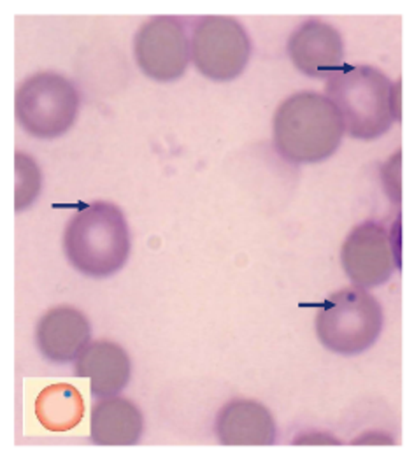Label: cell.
I'll use <instances>...</instances> for the list:
<instances>
[{
	"label": "cell",
	"instance_id": "obj_1",
	"mask_svg": "<svg viewBox=\"0 0 414 456\" xmlns=\"http://www.w3.org/2000/svg\"><path fill=\"white\" fill-rule=\"evenodd\" d=\"M341 114L345 132L360 141L385 135L401 119V83L370 65H346L327 81L325 95Z\"/></svg>",
	"mask_w": 414,
	"mask_h": 456
},
{
	"label": "cell",
	"instance_id": "obj_2",
	"mask_svg": "<svg viewBox=\"0 0 414 456\" xmlns=\"http://www.w3.org/2000/svg\"><path fill=\"white\" fill-rule=\"evenodd\" d=\"M345 123L337 108L316 92H298L274 114L272 142L278 155L296 166L329 160L341 146Z\"/></svg>",
	"mask_w": 414,
	"mask_h": 456
},
{
	"label": "cell",
	"instance_id": "obj_3",
	"mask_svg": "<svg viewBox=\"0 0 414 456\" xmlns=\"http://www.w3.org/2000/svg\"><path fill=\"white\" fill-rule=\"evenodd\" d=\"M130 230L118 206L97 200L79 209L63 232V253L83 276L102 280L119 273L130 256Z\"/></svg>",
	"mask_w": 414,
	"mask_h": 456
},
{
	"label": "cell",
	"instance_id": "obj_4",
	"mask_svg": "<svg viewBox=\"0 0 414 456\" xmlns=\"http://www.w3.org/2000/svg\"><path fill=\"white\" fill-rule=\"evenodd\" d=\"M385 323L383 307L363 288H343L321 304L314 330L320 342L341 356H358L372 347Z\"/></svg>",
	"mask_w": 414,
	"mask_h": 456
},
{
	"label": "cell",
	"instance_id": "obj_5",
	"mask_svg": "<svg viewBox=\"0 0 414 456\" xmlns=\"http://www.w3.org/2000/svg\"><path fill=\"white\" fill-rule=\"evenodd\" d=\"M81 99L70 79L57 72L27 77L16 90L18 125L36 139H57L67 134L79 113Z\"/></svg>",
	"mask_w": 414,
	"mask_h": 456
},
{
	"label": "cell",
	"instance_id": "obj_6",
	"mask_svg": "<svg viewBox=\"0 0 414 456\" xmlns=\"http://www.w3.org/2000/svg\"><path fill=\"white\" fill-rule=\"evenodd\" d=\"M190 57L197 70L213 81L239 77L251 57V41L236 18L206 16L191 32Z\"/></svg>",
	"mask_w": 414,
	"mask_h": 456
},
{
	"label": "cell",
	"instance_id": "obj_7",
	"mask_svg": "<svg viewBox=\"0 0 414 456\" xmlns=\"http://www.w3.org/2000/svg\"><path fill=\"white\" fill-rule=\"evenodd\" d=\"M401 222L395 237L376 222L356 225L341 248V265L348 280L363 289L388 283L401 269Z\"/></svg>",
	"mask_w": 414,
	"mask_h": 456
},
{
	"label": "cell",
	"instance_id": "obj_8",
	"mask_svg": "<svg viewBox=\"0 0 414 456\" xmlns=\"http://www.w3.org/2000/svg\"><path fill=\"white\" fill-rule=\"evenodd\" d=\"M134 57L146 77L160 83L176 81L191 60L184 25L175 16L148 20L135 34Z\"/></svg>",
	"mask_w": 414,
	"mask_h": 456
},
{
	"label": "cell",
	"instance_id": "obj_9",
	"mask_svg": "<svg viewBox=\"0 0 414 456\" xmlns=\"http://www.w3.org/2000/svg\"><path fill=\"white\" fill-rule=\"evenodd\" d=\"M287 52L292 63L307 77H330L345 67L343 37L336 27L321 20H307L296 27Z\"/></svg>",
	"mask_w": 414,
	"mask_h": 456
},
{
	"label": "cell",
	"instance_id": "obj_10",
	"mask_svg": "<svg viewBox=\"0 0 414 456\" xmlns=\"http://www.w3.org/2000/svg\"><path fill=\"white\" fill-rule=\"evenodd\" d=\"M90 341L92 327L88 318L70 305L50 309L36 329V342L41 354L59 365L76 362Z\"/></svg>",
	"mask_w": 414,
	"mask_h": 456
},
{
	"label": "cell",
	"instance_id": "obj_11",
	"mask_svg": "<svg viewBox=\"0 0 414 456\" xmlns=\"http://www.w3.org/2000/svg\"><path fill=\"white\" fill-rule=\"evenodd\" d=\"M215 432L225 446H272L278 439L271 411L264 403L248 399L225 403L216 416Z\"/></svg>",
	"mask_w": 414,
	"mask_h": 456
},
{
	"label": "cell",
	"instance_id": "obj_12",
	"mask_svg": "<svg viewBox=\"0 0 414 456\" xmlns=\"http://www.w3.org/2000/svg\"><path fill=\"white\" fill-rule=\"evenodd\" d=\"M76 378L90 379V394L95 399H110L121 394L132 376L128 353L113 341L90 342L74 367Z\"/></svg>",
	"mask_w": 414,
	"mask_h": 456
},
{
	"label": "cell",
	"instance_id": "obj_13",
	"mask_svg": "<svg viewBox=\"0 0 414 456\" xmlns=\"http://www.w3.org/2000/svg\"><path fill=\"white\" fill-rule=\"evenodd\" d=\"M144 432L141 409L123 397L102 399L92 407L90 439L99 446H134Z\"/></svg>",
	"mask_w": 414,
	"mask_h": 456
},
{
	"label": "cell",
	"instance_id": "obj_14",
	"mask_svg": "<svg viewBox=\"0 0 414 456\" xmlns=\"http://www.w3.org/2000/svg\"><path fill=\"white\" fill-rule=\"evenodd\" d=\"M37 418L53 432L74 428L83 418V399L79 392L69 385L46 388L37 399Z\"/></svg>",
	"mask_w": 414,
	"mask_h": 456
},
{
	"label": "cell",
	"instance_id": "obj_15",
	"mask_svg": "<svg viewBox=\"0 0 414 456\" xmlns=\"http://www.w3.org/2000/svg\"><path fill=\"white\" fill-rule=\"evenodd\" d=\"M14 171H16V193H14V208L16 213L28 209L41 193V169L36 160L18 151L14 157Z\"/></svg>",
	"mask_w": 414,
	"mask_h": 456
},
{
	"label": "cell",
	"instance_id": "obj_16",
	"mask_svg": "<svg viewBox=\"0 0 414 456\" xmlns=\"http://www.w3.org/2000/svg\"><path fill=\"white\" fill-rule=\"evenodd\" d=\"M385 191L395 204L401 202V151H397L383 167Z\"/></svg>",
	"mask_w": 414,
	"mask_h": 456
}]
</instances>
